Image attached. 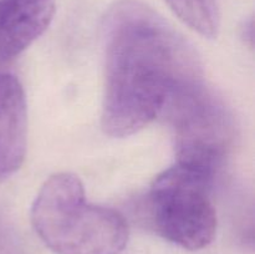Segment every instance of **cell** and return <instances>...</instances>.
Wrapping results in <instances>:
<instances>
[{
    "mask_svg": "<svg viewBox=\"0 0 255 254\" xmlns=\"http://www.w3.org/2000/svg\"><path fill=\"white\" fill-rule=\"evenodd\" d=\"M104 41L101 126L109 136L136 133L204 82L192 45L138 0H119L110 7L104 20Z\"/></svg>",
    "mask_w": 255,
    "mask_h": 254,
    "instance_id": "cell-1",
    "label": "cell"
},
{
    "mask_svg": "<svg viewBox=\"0 0 255 254\" xmlns=\"http://www.w3.org/2000/svg\"><path fill=\"white\" fill-rule=\"evenodd\" d=\"M31 223L55 254H121L128 226L120 212L90 203L84 184L71 173H56L40 188Z\"/></svg>",
    "mask_w": 255,
    "mask_h": 254,
    "instance_id": "cell-2",
    "label": "cell"
},
{
    "mask_svg": "<svg viewBox=\"0 0 255 254\" xmlns=\"http://www.w3.org/2000/svg\"><path fill=\"white\" fill-rule=\"evenodd\" d=\"M212 183L211 177L179 163L157 176L147 198L157 233L188 251L209 246L217 232Z\"/></svg>",
    "mask_w": 255,
    "mask_h": 254,
    "instance_id": "cell-3",
    "label": "cell"
},
{
    "mask_svg": "<svg viewBox=\"0 0 255 254\" xmlns=\"http://www.w3.org/2000/svg\"><path fill=\"white\" fill-rule=\"evenodd\" d=\"M163 119L173 131L177 163L214 179L236 138L226 104L203 82L174 101Z\"/></svg>",
    "mask_w": 255,
    "mask_h": 254,
    "instance_id": "cell-4",
    "label": "cell"
},
{
    "mask_svg": "<svg viewBox=\"0 0 255 254\" xmlns=\"http://www.w3.org/2000/svg\"><path fill=\"white\" fill-rule=\"evenodd\" d=\"M27 109L16 76L0 74V182L21 167L26 153Z\"/></svg>",
    "mask_w": 255,
    "mask_h": 254,
    "instance_id": "cell-5",
    "label": "cell"
},
{
    "mask_svg": "<svg viewBox=\"0 0 255 254\" xmlns=\"http://www.w3.org/2000/svg\"><path fill=\"white\" fill-rule=\"evenodd\" d=\"M55 0H0V64L19 56L49 27Z\"/></svg>",
    "mask_w": 255,
    "mask_h": 254,
    "instance_id": "cell-6",
    "label": "cell"
},
{
    "mask_svg": "<svg viewBox=\"0 0 255 254\" xmlns=\"http://www.w3.org/2000/svg\"><path fill=\"white\" fill-rule=\"evenodd\" d=\"M172 11L202 36L217 37L221 25L218 0H166Z\"/></svg>",
    "mask_w": 255,
    "mask_h": 254,
    "instance_id": "cell-7",
    "label": "cell"
}]
</instances>
